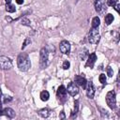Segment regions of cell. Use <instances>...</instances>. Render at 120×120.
I'll list each match as a JSON object with an SVG mask.
<instances>
[{
  "label": "cell",
  "mask_w": 120,
  "mask_h": 120,
  "mask_svg": "<svg viewBox=\"0 0 120 120\" xmlns=\"http://www.w3.org/2000/svg\"><path fill=\"white\" fill-rule=\"evenodd\" d=\"M16 2L19 4V5H22L23 3V0H16Z\"/></svg>",
  "instance_id": "29"
},
{
  "label": "cell",
  "mask_w": 120,
  "mask_h": 120,
  "mask_svg": "<svg viewBox=\"0 0 120 120\" xmlns=\"http://www.w3.org/2000/svg\"><path fill=\"white\" fill-rule=\"evenodd\" d=\"M112 68L111 67H107V74H108V76L109 77H112Z\"/></svg>",
  "instance_id": "24"
},
{
  "label": "cell",
  "mask_w": 120,
  "mask_h": 120,
  "mask_svg": "<svg viewBox=\"0 0 120 120\" xmlns=\"http://www.w3.org/2000/svg\"><path fill=\"white\" fill-rule=\"evenodd\" d=\"M59 49L61 51V52H63L64 54H67L70 52V44L68 41L67 40H62L60 42V45H59Z\"/></svg>",
  "instance_id": "8"
},
{
  "label": "cell",
  "mask_w": 120,
  "mask_h": 120,
  "mask_svg": "<svg viewBox=\"0 0 120 120\" xmlns=\"http://www.w3.org/2000/svg\"><path fill=\"white\" fill-rule=\"evenodd\" d=\"M118 3V0H108V5L111 6V7H114L116 4Z\"/></svg>",
  "instance_id": "23"
},
{
  "label": "cell",
  "mask_w": 120,
  "mask_h": 120,
  "mask_svg": "<svg viewBox=\"0 0 120 120\" xmlns=\"http://www.w3.org/2000/svg\"><path fill=\"white\" fill-rule=\"evenodd\" d=\"M2 114L9 117V118H13L15 116V112L11 109V108H5L2 110Z\"/></svg>",
  "instance_id": "13"
},
{
  "label": "cell",
  "mask_w": 120,
  "mask_h": 120,
  "mask_svg": "<svg viewBox=\"0 0 120 120\" xmlns=\"http://www.w3.org/2000/svg\"><path fill=\"white\" fill-rule=\"evenodd\" d=\"M29 22H29L27 19H22V24H25V25H30Z\"/></svg>",
  "instance_id": "26"
},
{
  "label": "cell",
  "mask_w": 120,
  "mask_h": 120,
  "mask_svg": "<svg viewBox=\"0 0 120 120\" xmlns=\"http://www.w3.org/2000/svg\"><path fill=\"white\" fill-rule=\"evenodd\" d=\"M1 95H2V92H1V88H0V98H1Z\"/></svg>",
  "instance_id": "32"
},
{
  "label": "cell",
  "mask_w": 120,
  "mask_h": 120,
  "mask_svg": "<svg viewBox=\"0 0 120 120\" xmlns=\"http://www.w3.org/2000/svg\"><path fill=\"white\" fill-rule=\"evenodd\" d=\"M69 67H70V63H69L68 61H64L62 68H63L64 69H68V68H69Z\"/></svg>",
  "instance_id": "22"
},
{
  "label": "cell",
  "mask_w": 120,
  "mask_h": 120,
  "mask_svg": "<svg viewBox=\"0 0 120 120\" xmlns=\"http://www.w3.org/2000/svg\"><path fill=\"white\" fill-rule=\"evenodd\" d=\"M78 107H79V104H78V100H75V103H74V111L71 112V118H74V117H76V115H77V112H78Z\"/></svg>",
  "instance_id": "18"
},
{
  "label": "cell",
  "mask_w": 120,
  "mask_h": 120,
  "mask_svg": "<svg viewBox=\"0 0 120 120\" xmlns=\"http://www.w3.org/2000/svg\"><path fill=\"white\" fill-rule=\"evenodd\" d=\"M48 59H49V52L46 47L41 48L39 52V64L42 68H46L48 65Z\"/></svg>",
  "instance_id": "2"
},
{
  "label": "cell",
  "mask_w": 120,
  "mask_h": 120,
  "mask_svg": "<svg viewBox=\"0 0 120 120\" xmlns=\"http://www.w3.org/2000/svg\"><path fill=\"white\" fill-rule=\"evenodd\" d=\"M38 113L39 116H41V117H43V118H47V117L49 116V110L46 109V108H44V109L39 110V111L38 112Z\"/></svg>",
  "instance_id": "14"
},
{
  "label": "cell",
  "mask_w": 120,
  "mask_h": 120,
  "mask_svg": "<svg viewBox=\"0 0 120 120\" xmlns=\"http://www.w3.org/2000/svg\"><path fill=\"white\" fill-rule=\"evenodd\" d=\"M119 7H120V6H119V4H118V3H117V4H116V5L114 6V7H113V8H115V10H116L117 12H119Z\"/></svg>",
  "instance_id": "27"
},
{
  "label": "cell",
  "mask_w": 120,
  "mask_h": 120,
  "mask_svg": "<svg viewBox=\"0 0 120 120\" xmlns=\"http://www.w3.org/2000/svg\"><path fill=\"white\" fill-rule=\"evenodd\" d=\"M100 39V35L98 28H91L89 34H88V41L91 44H97Z\"/></svg>",
  "instance_id": "3"
},
{
  "label": "cell",
  "mask_w": 120,
  "mask_h": 120,
  "mask_svg": "<svg viewBox=\"0 0 120 120\" xmlns=\"http://www.w3.org/2000/svg\"><path fill=\"white\" fill-rule=\"evenodd\" d=\"M5 1H6V3H7V4H9L11 0H5Z\"/></svg>",
  "instance_id": "31"
},
{
  "label": "cell",
  "mask_w": 120,
  "mask_h": 120,
  "mask_svg": "<svg viewBox=\"0 0 120 120\" xmlns=\"http://www.w3.org/2000/svg\"><path fill=\"white\" fill-rule=\"evenodd\" d=\"M100 23V20L98 17H94L93 20H92V27L93 28H98V25Z\"/></svg>",
  "instance_id": "17"
},
{
  "label": "cell",
  "mask_w": 120,
  "mask_h": 120,
  "mask_svg": "<svg viewBox=\"0 0 120 120\" xmlns=\"http://www.w3.org/2000/svg\"><path fill=\"white\" fill-rule=\"evenodd\" d=\"M49 98H50V94L48 91H42L40 93V98L42 101H47L49 99Z\"/></svg>",
  "instance_id": "16"
},
{
  "label": "cell",
  "mask_w": 120,
  "mask_h": 120,
  "mask_svg": "<svg viewBox=\"0 0 120 120\" xmlns=\"http://www.w3.org/2000/svg\"><path fill=\"white\" fill-rule=\"evenodd\" d=\"M96 60H97V55L95 52H92L88 55V58H87V62H86V67H90V68H92L96 63Z\"/></svg>",
  "instance_id": "12"
},
{
  "label": "cell",
  "mask_w": 120,
  "mask_h": 120,
  "mask_svg": "<svg viewBox=\"0 0 120 120\" xmlns=\"http://www.w3.org/2000/svg\"><path fill=\"white\" fill-rule=\"evenodd\" d=\"M75 83L85 89V86H86L87 82H86V80H85V78H84L83 76L76 75V76H75Z\"/></svg>",
  "instance_id": "11"
},
{
  "label": "cell",
  "mask_w": 120,
  "mask_h": 120,
  "mask_svg": "<svg viewBox=\"0 0 120 120\" xmlns=\"http://www.w3.org/2000/svg\"><path fill=\"white\" fill-rule=\"evenodd\" d=\"M113 19H114V18H113V15L111 14V13H108V14L105 16V22H106V24H107V25L111 24V23L112 22Z\"/></svg>",
  "instance_id": "15"
},
{
  "label": "cell",
  "mask_w": 120,
  "mask_h": 120,
  "mask_svg": "<svg viewBox=\"0 0 120 120\" xmlns=\"http://www.w3.org/2000/svg\"><path fill=\"white\" fill-rule=\"evenodd\" d=\"M17 64L21 71H27L31 68V62H30L29 56L25 52H22L19 54L17 58Z\"/></svg>",
  "instance_id": "1"
},
{
  "label": "cell",
  "mask_w": 120,
  "mask_h": 120,
  "mask_svg": "<svg viewBox=\"0 0 120 120\" xmlns=\"http://www.w3.org/2000/svg\"><path fill=\"white\" fill-rule=\"evenodd\" d=\"M6 10H7L8 12L12 13V12H14V11L16 10V8H15V7H14L13 5H11V4L9 3V4H7V5H6Z\"/></svg>",
  "instance_id": "19"
},
{
  "label": "cell",
  "mask_w": 120,
  "mask_h": 120,
  "mask_svg": "<svg viewBox=\"0 0 120 120\" xmlns=\"http://www.w3.org/2000/svg\"><path fill=\"white\" fill-rule=\"evenodd\" d=\"M99 82L102 83V84H104V83H106V76H105V74H100L99 75Z\"/></svg>",
  "instance_id": "20"
},
{
  "label": "cell",
  "mask_w": 120,
  "mask_h": 120,
  "mask_svg": "<svg viewBox=\"0 0 120 120\" xmlns=\"http://www.w3.org/2000/svg\"><path fill=\"white\" fill-rule=\"evenodd\" d=\"M0 115H2V105H1V102H0Z\"/></svg>",
  "instance_id": "30"
},
{
  "label": "cell",
  "mask_w": 120,
  "mask_h": 120,
  "mask_svg": "<svg viewBox=\"0 0 120 120\" xmlns=\"http://www.w3.org/2000/svg\"><path fill=\"white\" fill-rule=\"evenodd\" d=\"M57 98L61 102H65L67 100V89L64 85H60L57 90Z\"/></svg>",
  "instance_id": "7"
},
{
  "label": "cell",
  "mask_w": 120,
  "mask_h": 120,
  "mask_svg": "<svg viewBox=\"0 0 120 120\" xmlns=\"http://www.w3.org/2000/svg\"><path fill=\"white\" fill-rule=\"evenodd\" d=\"M95 8H96V10L99 14H104L105 11L107 10L105 0H96V2H95Z\"/></svg>",
  "instance_id": "6"
},
{
  "label": "cell",
  "mask_w": 120,
  "mask_h": 120,
  "mask_svg": "<svg viewBox=\"0 0 120 120\" xmlns=\"http://www.w3.org/2000/svg\"><path fill=\"white\" fill-rule=\"evenodd\" d=\"M11 99H12L11 97H7V96H5V97H4V100H3V102H4V103H7V102L10 101Z\"/></svg>",
  "instance_id": "25"
},
{
  "label": "cell",
  "mask_w": 120,
  "mask_h": 120,
  "mask_svg": "<svg viewBox=\"0 0 120 120\" xmlns=\"http://www.w3.org/2000/svg\"><path fill=\"white\" fill-rule=\"evenodd\" d=\"M12 68V62L11 60L5 56V55H1L0 56V69H4V70H8Z\"/></svg>",
  "instance_id": "5"
},
{
  "label": "cell",
  "mask_w": 120,
  "mask_h": 120,
  "mask_svg": "<svg viewBox=\"0 0 120 120\" xmlns=\"http://www.w3.org/2000/svg\"><path fill=\"white\" fill-rule=\"evenodd\" d=\"M30 42H31V40H30V38H25V40H24V42L22 43V50H24L25 49V47L28 45V44H30Z\"/></svg>",
  "instance_id": "21"
},
{
  "label": "cell",
  "mask_w": 120,
  "mask_h": 120,
  "mask_svg": "<svg viewBox=\"0 0 120 120\" xmlns=\"http://www.w3.org/2000/svg\"><path fill=\"white\" fill-rule=\"evenodd\" d=\"M85 89H86V95L89 98H94V95H95V88H94V84L92 82H87L86 83V86H85Z\"/></svg>",
  "instance_id": "10"
},
{
  "label": "cell",
  "mask_w": 120,
  "mask_h": 120,
  "mask_svg": "<svg viewBox=\"0 0 120 120\" xmlns=\"http://www.w3.org/2000/svg\"><path fill=\"white\" fill-rule=\"evenodd\" d=\"M67 92H68V94L70 96H76L79 93V87H78V85L75 82H70L68 85Z\"/></svg>",
  "instance_id": "9"
},
{
  "label": "cell",
  "mask_w": 120,
  "mask_h": 120,
  "mask_svg": "<svg viewBox=\"0 0 120 120\" xmlns=\"http://www.w3.org/2000/svg\"><path fill=\"white\" fill-rule=\"evenodd\" d=\"M106 102L107 105L111 109H114L116 106V98H115V92L113 90L109 91L106 95Z\"/></svg>",
  "instance_id": "4"
},
{
  "label": "cell",
  "mask_w": 120,
  "mask_h": 120,
  "mask_svg": "<svg viewBox=\"0 0 120 120\" xmlns=\"http://www.w3.org/2000/svg\"><path fill=\"white\" fill-rule=\"evenodd\" d=\"M65 117H66V116H65V113H64V112H62L60 113V118H61V119H64Z\"/></svg>",
  "instance_id": "28"
}]
</instances>
